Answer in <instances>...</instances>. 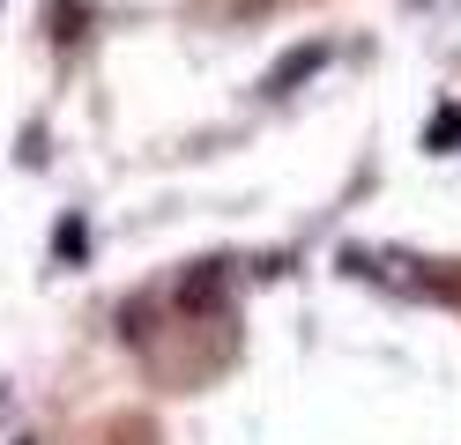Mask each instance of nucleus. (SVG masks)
Wrapping results in <instances>:
<instances>
[{
    "label": "nucleus",
    "instance_id": "obj_2",
    "mask_svg": "<svg viewBox=\"0 0 461 445\" xmlns=\"http://www.w3.org/2000/svg\"><path fill=\"white\" fill-rule=\"evenodd\" d=\"M179 305H194V312H209V305H216V267H201L194 282H179Z\"/></svg>",
    "mask_w": 461,
    "mask_h": 445
},
{
    "label": "nucleus",
    "instance_id": "obj_3",
    "mask_svg": "<svg viewBox=\"0 0 461 445\" xmlns=\"http://www.w3.org/2000/svg\"><path fill=\"white\" fill-rule=\"evenodd\" d=\"M52 245H60V260H82V253H90V230H82V223L68 216L60 230H52Z\"/></svg>",
    "mask_w": 461,
    "mask_h": 445
},
{
    "label": "nucleus",
    "instance_id": "obj_4",
    "mask_svg": "<svg viewBox=\"0 0 461 445\" xmlns=\"http://www.w3.org/2000/svg\"><path fill=\"white\" fill-rule=\"evenodd\" d=\"M461 141V104H447L439 119H431V148H454Z\"/></svg>",
    "mask_w": 461,
    "mask_h": 445
},
{
    "label": "nucleus",
    "instance_id": "obj_1",
    "mask_svg": "<svg viewBox=\"0 0 461 445\" xmlns=\"http://www.w3.org/2000/svg\"><path fill=\"white\" fill-rule=\"evenodd\" d=\"M321 67H328V45H321V38H312V45H291V52H283L276 67H268V97H291V89H298V82H312Z\"/></svg>",
    "mask_w": 461,
    "mask_h": 445
}]
</instances>
